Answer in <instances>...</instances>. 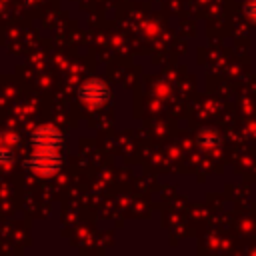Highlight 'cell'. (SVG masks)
I'll return each mask as SVG.
<instances>
[{"instance_id": "1", "label": "cell", "mask_w": 256, "mask_h": 256, "mask_svg": "<svg viewBox=\"0 0 256 256\" xmlns=\"http://www.w3.org/2000/svg\"><path fill=\"white\" fill-rule=\"evenodd\" d=\"M60 150L56 148H34V154L28 160V168L40 176H52L60 170Z\"/></svg>"}, {"instance_id": "2", "label": "cell", "mask_w": 256, "mask_h": 256, "mask_svg": "<svg viewBox=\"0 0 256 256\" xmlns=\"http://www.w3.org/2000/svg\"><path fill=\"white\" fill-rule=\"evenodd\" d=\"M78 96L86 106H102L104 102H108L110 98V88L104 80L100 78H88L80 88H78Z\"/></svg>"}, {"instance_id": "3", "label": "cell", "mask_w": 256, "mask_h": 256, "mask_svg": "<svg viewBox=\"0 0 256 256\" xmlns=\"http://www.w3.org/2000/svg\"><path fill=\"white\" fill-rule=\"evenodd\" d=\"M34 148H62V132L56 126H38L32 134Z\"/></svg>"}, {"instance_id": "4", "label": "cell", "mask_w": 256, "mask_h": 256, "mask_svg": "<svg viewBox=\"0 0 256 256\" xmlns=\"http://www.w3.org/2000/svg\"><path fill=\"white\" fill-rule=\"evenodd\" d=\"M220 142H222V136H220V132L214 130V128H204V130L198 134V144H200L204 150H212V148L220 146Z\"/></svg>"}, {"instance_id": "5", "label": "cell", "mask_w": 256, "mask_h": 256, "mask_svg": "<svg viewBox=\"0 0 256 256\" xmlns=\"http://www.w3.org/2000/svg\"><path fill=\"white\" fill-rule=\"evenodd\" d=\"M244 12H246V16H248L250 20L256 22V0H246V4H244Z\"/></svg>"}]
</instances>
